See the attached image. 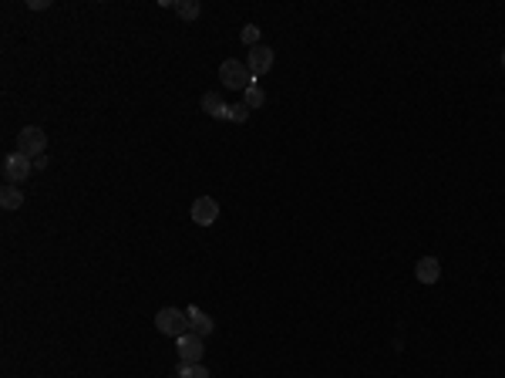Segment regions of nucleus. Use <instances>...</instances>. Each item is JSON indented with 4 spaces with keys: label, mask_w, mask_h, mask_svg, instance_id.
<instances>
[{
    "label": "nucleus",
    "mask_w": 505,
    "mask_h": 378,
    "mask_svg": "<svg viewBox=\"0 0 505 378\" xmlns=\"http://www.w3.org/2000/svg\"><path fill=\"white\" fill-rule=\"evenodd\" d=\"M156 328L162 331V335H169V338H179L182 335H189V314L182 311V307H162L156 314Z\"/></svg>",
    "instance_id": "1"
},
{
    "label": "nucleus",
    "mask_w": 505,
    "mask_h": 378,
    "mask_svg": "<svg viewBox=\"0 0 505 378\" xmlns=\"http://www.w3.org/2000/svg\"><path fill=\"white\" fill-rule=\"evenodd\" d=\"M219 82L226 84V88H233V91H246V88L256 82V78L249 75L246 61H236V58H230V61H223V64H219Z\"/></svg>",
    "instance_id": "2"
},
{
    "label": "nucleus",
    "mask_w": 505,
    "mask_h": 378,
    "mask_svg": "<svg viewBox=\"0 0 505 378\" xmlns=\"http://www.w3.org/2000/svg\"><path fill=\"white\" fill-rule=\"evenodd\" d=\"M44 149H47V135H44V128H38V126L21 128V135H17V152H21V156L40 159Z\"/></svg>",
    "instance_id": "3"
},
{
    "label": "nucleus",
    "mask_w": 505,
    "mask_h": 378,
    "mask_svg": "<svg viewBox=\"0 0 505 378\" xmlns=\"http://www.w3.org/2000/svg\"><path fill=\"white\" fill-rule=\"evenodd\" d=\"M31 172H34V159H27V156H21V152H10V156L3 159V182H7V186H21Z\"/></svg>",
    "instance_id": "4"
},
{
    "label": "nucleus",
    "mask_w": 505,
    "mask_h": 378,
    "mask_svg": "<svg viewBox=\"0 0 505 378\" xmlns=\"http://www.w3.org/2000/svg\"><path fill=\"white\" fill-rule=\"evenodd\" d=\"M202 355H206V344L199 335H182L179 338V362L182 365H202Z\"/></svg>",
    "instance_id": "5"
},
{
    "label": "nucleus",
    "mask_w": 505,
    "mask_h": 378,
    "mask_svg": "<svg viewBox=\"0 0 505 378\" xmlns=\"http://www.w3.org/2000/svg\"><path fill=\"white\" fill-rule=\"evenodd\" d=\"M246 68H249V75H253V78H263V75L273 68V51L267 47V44L249 47V54H246Z\"/></svg>",
    "instance_id": "6"
},
{
    "label": "nucleus",
    "mask_w": 505,
    "mask_h": 378,
    "mask_svg": "<svg viewBox=\"0 0 505 378\" xmlns=\"http://www.w3.org/2000/svg\"><path fill=\"white\" fill-rule=\"evenodd\" d=\"M189 216H193L199 226H212V223L219 220V203L209 200V196H199L193 203V210H189Z\"/></svg>",
    "instance_id": "7"
},
{
    "label": "nucleus",
    "mask_w": 505,
    "mask_h": 378,
    "mask_svg": "<svg viewBox=\"0 0 505 378\" xmlns=\"http://www.w3.org/2000/svg\"><path fill=\"white\" fill-rule=\"evenodd\" d=\"M186 314H189V331L199 338L212 335V318L206 314V311H199V307H186Z\"/></svg>",
    "instance_id": "8"
},
{
    "label": "nucleus",
    "mask_w": 505,
    "mask_h": 378,
    "mask_svg": "<svg viewBox=\"0 0 505 378\" xmlns=\"http://www.w3.org/2000/svg\"><path fill=\"white\" fill-rule=\"evenodd\" d=\"M415 277H418L421 284H434V281L441 277V263H438L434 257H421L418 267H415Z\"/></svg>",
    "instance_id": "9"
},
{
    "label": "nucleus",
    "mask_w": 505,
    "mask_h": 378,
    "mask_svg": "<svg viewBox=\"0 0 505 378\" xmlns=\"http://www.w3.org/2000/svg\"><path fill=\"white\" fill-rule=\"evenodd\" d=\"M202 112L212 115V119H226V115H230V105H226L216 91H209V95H202Z\"/></svg>",
    "instance_id": "10"
},
{
    "label": "nucleus",
    "mask_w": 505,
    "mask_h": 378,
    "mask_svg": "<svg viewBox=\"0 0 505 378\" xmlns=\"http://www.w3.org/2000/svg\"><path fill=\"white\" fill-rule=\"evenodd\" d=\"M0 206H3V210H21V206H24V193H21L17 186H3V189H0Z\"/></svg>",
    "instance_id": "11"
},
{
    "label": "nucleus",
    "mask_w": 505,
    "mask_h": 378,
    "mask_svg": "<svg viewBox=\"0 0 505 378\" xmlns=\"http://www.w3.org/2000/svg\"><path fill=\"white\" fill-rule=\"evenodd\" d=\"M243 95H246V102H243L246 108H263V102H267V95H263V88H260V84H256V82L249 84V88L243 91Z\"/></svg>",
    "instance_id": "12"
},
{
    "label": "nucleus",
    "mask_w": 505,
    "mask_h": 378,
    "mask_svg": "<svg viewBox=\"0 0 505 378\" xmlns=\"http://www.w3.org/2000/svg\"><path fill=\"white\" fill-rule=\"evenodd\" d=\"M175 7V14L182 17V21H195L199 17V3L195 0H179V3H172Z\"/></svg>",
    "instance_id": "13"
},
{
    "label": "nucleus",
    "mask_w": 505,
    "mask_h": 378,
    "mask_svg": "<svg viewBox=\"0 0 505 378\" xmlns=\"http://www.w3.org/2000/svg\"><path fill=\"white\" fill-rule=\"evenodd\" d=\"M179 378H209V368L206 365H182L179 362Z\"/></svg>",
    "instance_id": "14"
},
{
    "label": "nucleus",
    "mask_w": 505,
    "mask_h": 378,
    "mask_svg": "<svg viewBox=\"0 0 505 378\" xmlns=\"http://www.w3.org/2000/svg\"><path fill=\"white\" fill-rule=\"evenodd\" d=\"M239 38H243V44H249V47H256V44H260V27H256V24H246Z\"/></svg>",
    "instance_id": "15"
},
{
    "label": "nucleus",
    "mask_w": 505,
    "mask_h": 378,
    "mask_svg": "<svg viewBox=\"0 0 505 378\" xmlns=\"http://www.w3.org/2000/svg\"><path fill=\"white\" fill-rule=\"evenodd\" d=\"M230 122H246L249 119V108L246 105H230V115H226Z\"/></svg>",
    "instance_id": "16"
},
{
    "label": "nucleus",
    "mask_w": 505,
    "mask_h": 378,
    "mask_svg": "<svg viewBox=\"0 0 505 378\" xmlns=\"http://www.w3.org/2000/svg\"><path fill=\"white\" fill-rule=\"evenodd\" d=\"M44 7H51V0H31V10H44Z\"/></svg>",
    "instance_id": "17"
},
{
    "label": "nucleus",
    "mask_w": 505,
    "mask_h": 378,
    "mask_svg": "<svg viewBox=\"0 0 505 378\" xmlns=\"http://www.w3.org/2000/svg\"><path fill=\"white\" fill-rule=\"evenodd\" d=\"M502 64H505V51H502Z\"/></svg>",
    "instance_id": "18"
}]
</instances>
